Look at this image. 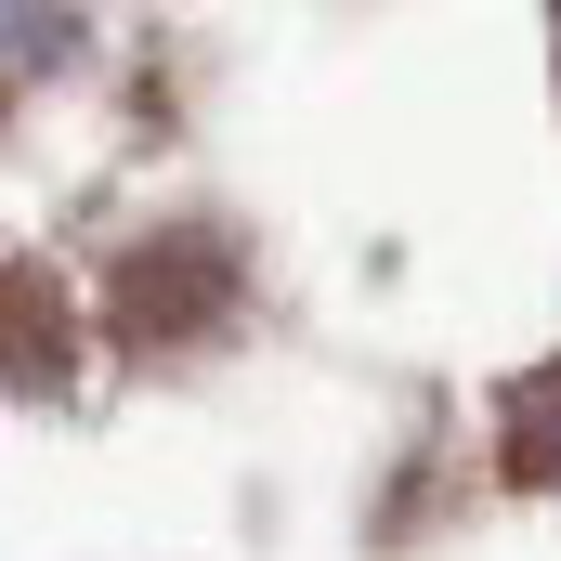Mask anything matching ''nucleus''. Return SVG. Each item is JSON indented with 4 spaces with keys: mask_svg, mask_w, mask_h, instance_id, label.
I'll list each match as a JSON object with an SVG mask.
<instances>
[{
    "mask_svg": "<svg viewBox=\"0 0 561 561\" xmlns=\"http://www.w3.org/2000/svg\"><path fill=\"white\" fill-rule=\"evenodd\" d=\"M496 457H510V483L561 496V353L510 379V405H496Z\"/></svg>",
    "mask_w": 561,
    "mask_h": 561,
    "instance_id": "nucleus-1",
    "label": "nucleus"
}]
</instances>
